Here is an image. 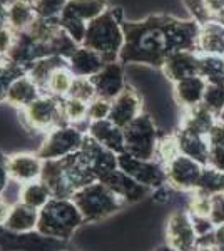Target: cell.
I'll use <instances>...</instances> for the list:
<instances>
[{"instance_id":"obj_1","label":"cell","mask_w":224,"mask_h":251,"mask_svg":"<svg viewBox=\"0 0 224 251\" xmlns=\"http://www.w3.org/2000/svg\"><path fill=\"white\" fill-rule=\"evenodd\" d=\"M199 27L201 24L196 20L171 14H152L141 20L124 19V46L119 62L161 69L171 54L198 52Z\"/></svg>"},{"instance_id":"obj_45","label":"cell","mask_w":224,"mask_h":251,"mask_svg":"<svg viewBox=\"0 0 224 251\" xmlns=\"http://www.w3.org/2000/svg\"><path fill=\"white\" fill-rule=\"evenodd\" d=\"M20 191H22V184H19L10 179V183L7 184V188L3 189V193L0 194V196H2L10 206H14V204L20 203Z\"/></svg>"},{"instance_id":"obj_47","label":"cell","mask_w":224,"mask_h":251,"mask_svg":"<svg viewBox=\"0 0 224 251\" xmlns=\"http://www.w3.org/2000/svg\"><path fill=\"white\" fill-rule=\"evenodd\" d=\"M10 183V173H9V154L0 149V194Z\"/></svg>"},{"instance_id":"obj_22","label":"cell","mask_w":224,"mask_h":251,"mask_svg":"<svg viewBox=\"0 0 224 251\" xmlns=\"http://www.w3.org/2000/svg\"><path fill=\"white\" fill-rule=\"evenodd\" d=\"M82 152L87 156L89 163L92 164L97 179H99L102 174L111 173V171H114V169L119 168L116 152L109 151L107 148L100 146L97 141H94L92 137L87 136V134H85V139H84V144H82Z\"/></svg>"},{"instance_id":"obj_54","label":"cell","mask_w":224,"mask_h":251,"mask_svg":"<svg viewBox=\"0 0 224 251\" xmlns=\"http://www.w3.org/2000/svg\"><path fill=\"white\" fill-rule=\"evenodd\" d=\"M3 60H5V57H2V55H0V64H2Z\"/></svg>"},{"instance_id":"obj_12","label":"cell","mask_w":224,"mask_h":251,"mask_svg":"<svg viewBox=\"0 0 224 251\" xmlns=\"http://www.w3.org/2000/svg\"><path fill=\"white\" fill-rule=\"evenodd\" d=\"M142 112H144V102H142L141 94L137 92L136 87L127 84L124 91L112 100L109 121H112L116 126L124 129V127H127L136 117H139Z\"/></svg>"},{"instance_id":"obj_8","label":"cell","mask_w":224,"mask_h":251,"mask_svg":"<svg viewBox=\"0 0 224 251\" xmlns=\"http://www.w3.org/2000/svg\"><path fill=\"white\" fill-rule=\"evenodd\" d=\"M85 132L77 126H60L47 132L35 152L42 161H57L82 149Z\"/></svg>"},{"instance_id":"obj_44","label":"cell","mask_w":224,"mask_h":251,"mask_svg":"<svg viewBox=\"0 0 224 251\" xmlns=\"http://www.w3.org/2000/svg\"><path fill=\"white\" fill-rule=\"evenodd\" d=\"M213 208H211V220L216 226L224 225V191L213 194Z\"/></svg>"},{"instance_id":"obj_48","label":"cell","mask_w":224,"mask_h":251,"mask_svg":"<svg viewBox=\"0 0 224 251\" xmlns=\"http://www.w3.org/2000/svg\"><path fill=\"white\" fill-rule=\"evenodd\" d=\"M214 246L218 251H224V225L218 226L214 231Z\"/></svg>"},{"instance_id":"obj_34","label":"cell","mask_w":224,"mask_h":251,"mask_svg":"<svg viewBox=\"0 0 224 251\" xmlns=\"http://www.w3.org/2000/svg\"><path fill=\"white\" fill-rule=\"evenodd\" d=\"M87 111H89L87 102H82V100L74 99V97H64L62 99V112L67 124L77 126V127L80 124H87L89 123Z\"/></svg>"},{"instance_id":"obj_5","label":"cell","mask_w":224,"mask_h":251,"mask_svg":"<svg viewBox=\"0 0 224 251\" xmlns=\"http://www.w3.org/2000/svg\"><path fill=\"white\" fill-rule=\"evenodd\" d=\"M71 200L79 208L85 225H96V223L105 221L127 206L100 181L84 186L82 189L74 193Z\"/></svg>"},{"instance_id":"obj_33","label":"cell","mask_w":224,"mask_h":251,"mask_svg":"<svg viewBox=\"0 0 224 251\" xmlns=\"http://www.w3.org/2000/svg\"><path fill=\"white\" fill-rule=\"evenodd\" d=\"M209 159L207 166L224 173V124L218 123L209 134Z\"/></svg>"},{"instance_id":"obj_42","label":"cell","mask_w":224,"mask_h":251,"mask_svg":"<svg viewBox=\"0 0 224 251\" xmlns=\"http://www.w3.org/2000/svg\"><path fill=\"white\" fill-rule=\"evenodd\" d=\"M111 107H112V100H107V99H104V97H96L92 102H89V111H87L89 123H92V121L109 119Z\"/></svg>"},{"instance_id":"obj_38","label":"cell","mask_w":224,"mask_h":251,"mask_svg":"<svg viewBox=\"0 0 224 251\" xmlns=\"http://www.w3.org/2000/svg\"><path fill=\"white\" fill-rule=\"evenodd\" d=\"M202 106L207 111H211L216 117H219L221 111L224 109V82L219 84H207Z\"/></svg>"},{"instance_id":"obj_29","label":"cell","mask_w":224,"mask_h":251,"mask_svg":"<svg viewBox=\"0 0 224 251\" xmlns=\"http://www.w3.org/2000/svg\"><path fill=\"white\" fill-rule=\"evenodd\" d=\"M67 66V60L62 57H46V59H40L37 62L34 64L30 69H28L27 75L34 80L37 86L46 92V86L50 79V75L54 74V71L57 69Z\"/></svg>"},{"instance_id":"obj_19","label":"cell","mask_w":224,"mask_h":251,"mask_svg":"<svg viewBox=\"0 0 224 251\" xmlns=\"http://www.w3.org/2000/svg\"><path fill=\"white\" fill-rule=\"evenodd\" d=\"M105 60L100 54H97L96 50L79 46L75 49V52L67 59V67L75 77H87L92 79L97 72H100V69L105 66Z\"/></svg>"},{"instance_id":"obj_37","label":"cell","mask_w":224,"mask_h":251,"mask_svg":"<svg viewBox=\"0 0 224 251\" xmlns=\"http://www.w3.org/2000/svg\"><path fill=\"white\" fill-rule=\"evenodd\" d=\"M198 189L206 194H209V196L223 193L224 191V173L211 168V166H204V171H202Z\"/></svg>"},{"instance_id":"obj_24","label":"cell","mask_w":224,"mask_h":251,"mask_svg":"<svg viewBox=\"0 0 224 251\" xmlns=\"http://www.w3.org/2000/svg\"><path fill=\"white\" fill-rule=\"evenodd\" d=\"M216 124H218V117L211 111H207L201 104V106H198V107L181 111L177 127L186 129V131L198 132V134L209 136L211 132H213V129L216 127Z\"/></svg>"},{"instance_id":"obj_26","label":"cell","mask_w":224,"mask_h":251,"mask_svg":"<svg viewBox=\"0 0 224 251\" xmlns=\"http://www.w3.org/2000/svg\"><path fill=\"white\" fill-rule=\"evenodd\" d=\"M109 9L107 0H69L64 15H71L79 20L89 24L91 20L97 19Z\"/></svg>"},{"instance_id":"obj_31","label":"cell","mask_w":224,"mask_h":251,"mask_svg":"<svg viewBox=\"0 0 224 251\" xmlns=\"http://www.w3.org/2000/svg\"><path fill=\"white\" fill-rule=\"evenodd\" d=\"M75 75L69 71L67 66L57 69V71H54V74L50 75V79H49L46 92L54 97H59V99H64V97L69 96V91H71Z\"/></svg>"},{"instance_id":"obj_46","label":"cell","mask_w":224,"mask_h":251,"mask_svg":"<svg viewBox=\"0 0 224 251\" xmlns=\"http://www.w3.org/2000/svg\"><path fill=\"white\" fill-rule=\"evenodd\" d=\"M14 40H15V32L10 27L0 29V55L2 57H5L9 54V50L14 46Z\"/></svg>"},{"instance_id":"obj_52","label":"cell","mask_w":224,"mask_h":251,"mask_svg":"<svg viewBox=\"0 0 224 251\" xmlns=\"http://www.w3.org/2000/svg\"><path fill=\"white\" fill-rule=\"evenodd\" d=\"M0 2H2V3H5V5L9 7L12 2H15V0H0Z\"/></svg>"},{"instance_id":"obj_17","label":"cell","mask_w":224,"mask_h":251,"mask_svg":"<svg viewBox=\"0 0 224 251\" xmlns=\"http://www.w3.org/2000/svg\"><path fill=\"white\" fill-rule=\"evenodd\" d=\"M87 136L97 141L100 146L107 148L109 151L116 152L117 156L125 152V141H124V129L116 126L112 121H92L87 126Z\"/></svg>"},{"instance_id":"obj_30","label":"cell","mask_w":224,"mask_h":251,"mask_svg":"<svg viewBox=\"0 0 224 251\" xmlns=\"http://www.w3.org/2000/svg\"><path fill=\"white\" fill-rule=\"evenodd\" d=\"M198 75L204 79L207 84L224 82V57L199 54Z\"/></svg>"},{"instance_id":"obj_25","label":"cell","mask_w":224,"mask_h":251,"mask_svg":"<svg viewBox=\"0 0 224 251\" xmlns=\"http://www.w3.org/2000/svg\"><path fill=\"white\" fill-rule=\"evenodd\" d=\"M44 94V91L37 84L34 82L28 75H22L15 80L9 89V96H7V104L17 107L19 111L30 106L34 100H37L40 96Z\"/></svg>"},{"instance_id":"obj_16","label":"cell","mask_w":224,"mask_h":251,"mask_svg":"<svg viewBox=\"0 0 224 251\" xmlns=\"http://www.w3.org/2000/svg\"><path fill=\"white\" fill-rule=\"evenodd\" d=\"M161 71L171 84L181 82L187 77H194L199 72V52L187 50L171 54L164 60Z\"/></svg>"},{"instance_id":"obj_20","label":"cell","mask_w":224,"mask_h":251,"mask_svg":"<svg viewBox=\"0 0 224 251\" xmlns=\"http://www.w3.org/2000/svg\"><path fill=\"white\" fill-rule=\"evenodd\" d=\"M198 52L204 55L224 57V22L213 19L201 24L198 37Z\"/></svg>"},{"instance_id":"obj_10","label":"cell","mask_w":224,"mask_h":251,"mask_svg":"<svg viewBox=\"0 0 224 251\" xmlns=\"http://www.w3.org/2000/svg\"><path fill=\"white\" fill-rule=\"evenodd\" d=\"M117 164H119L121 171H124L134 181H137L144 188H148L149 191H154V189L168 184L166 183L164 164H161L156 159L142 161L129 156L127 152H122V154L117 156Z\"/></svg>"},{"instance_id":"obj_2","label":"cell","mask_w":224,"mask_h":251,"mask_svg":"<svg viewBox=\"0 0 224 251\" xmlns=\"http://www.w3.org/2000/svg\"><path fill=\"white\" fill-rule=\"evenodd\" d=\"M40 179L47 184L54 198H72L75 191L97 181L96 171L87 156L80 151L57 161H44Z\"/></svg>"},{"instance_id":"obj_50","label":"cell","mask_w":224,"mask_h":251,"mask_svg":"<svg viewBox=\"0 0 224 251\" xmlns=\"http://www.w3.org/2000/svg\"><path fill=\"white\" fill-rule=\"evenodd\" d=\"M9 27V7L0 2V29Z\"/></svg>"},{"instance_id":"obj_3","label":"cell","mask_w":224,"mask_h":251,"mask_svg":"<svg viewBox=\"0 0 224 251\" xmlns=\"http://www.w3.org/2000/svg\"><path fill=\"white\" fill-rule=\"evenodd\" d=\"M122 22L124 14L121 7H109L102 15L89 22L82 46L100 54L107 64L119 60L124 46Z\"/></svg>"},{"instance_id":"obj_43","label":"cell","mask_w":224,"mask_h":251,"mask_svg":"<svg viewBox=\"0 0 224 251\" xmlns=\"http://www.w3.org/2000/svg\"><path fill=\"white\" fill-rule=\"evenodd\" d=\"M182 5L189 10L191 19L196 20L198 24H204L207 20H213L209 9L206 5V0H181Z\"/></svg>"},{"instance_id":"obj_35","label":"cell","mask_w":224,"mask_h":251,"mask_svg":"<svg viewBox=\"0 0 224 251\" xmlns=\"http://www.w3.org/2000/svg\"><path fill=\"white\" fill-rule=\"evenodd\" d=\"M27 71L15 64L9 62V60H3L0 64V104H5L7 102V96H9V89L12 84L15 82L19 77L25 75Z\"/></svg>"},{"instance_id":"obj_28","label":"cell","mask_w":224,"mask_h":251,"mask_svg":"<svg viewBox=\"0 0 224 251\" xmlns=\"http://www.w3.org/2000/svg\"><path fill=\"white\" fill-rule=\"evenodd\" d=\"M52 193L47 188V184L42 179L34 181V183H28L22 186V191H20V203L30 206L34 209H42L49 201L52 200Z\"/></svg>"},{"instance_id":"obj_14","label":"cell","mask_w":224,"mask_h":251,"mask_svg":"<svg viewBox=\"0 0 224 251\" xmlns=\"http://www.w3.org/2000/svg\"><path fill=\"white\" fill-rule=\"evenodd\" d=\"M96 87L97 97H104L107 100H114L127 86L125 80V66L119 60L109 62L91 79Z\"/></svg>"},{"instance_id":"obj_4","label":"cell","mask_w":224,"mask_h":251,"mask_svg":"<svg viewBox=\"0 0 224 251\" xmlns=\"http://www.w3.org/2000/svg\"><path fill=\"white\" fill-rule=\"evenodd\" d=\"M85 225L71 198H52L39 211L37 233L52 241H69Z\"/></svg>"},{"instance_id":"obj_32","label":"cell","mask_w":224,"mask_h":251,"mask_svg":"<svg viewBox=\"0 0 224 251\" xmlns=\"http://www.w3.org/2000/svg\"><path fill=\"white\" fill-rule=\"evenodd\" d=\"M177 156H181V148H179L176 129H174V131L162 132L157 141L156 161H159L161 164H168L173 159H176Z\"/></svg>"},{"instance_id":"obj_51","label":"cell","mask_w":224,"mask_h":251,"mask_svg":"<svg viewBox=\"0 0 224 251\" xmlns=\"http://www.w3.org/2000/svg\"><path fill=\"white\" fill-rule=\"evenodd\" d=\"M218 123L224 124V109H223V111H221V114H219V117H218Z\"/></svg>"},{"instance_id":"obj_18","label":"cell","mask_w":224,"mask_h":251,"mask_svg":"<svg viewBox=\"0 0 224 251\" xmlns=\"http://www.w3.org/2000/svg\"><path fill=\"white\" fill-rule=\"evenodd\" d=\"M207 82L199 75L194 77H187L181 82L173 84V99L181 111H187V109L198 107L202 104L204 99Z\"/></svg>"},{"instance_id":"obj_49","label":"cell","mask_w":224,"mask_h":251,"mask_svg":"<svg viewBox=\"0 0 224 251\" xmlns=\"http://www.w3.org/2000/svg\"><path fill=\"white\" fill-rule=\"evenodd\" d=\"M10 208L12 206L0 196V228H3V225H5L7 216H9V213H10Z\"/></svg>"},{"instance_id":"obj_15","label":"cell","mask_w":224,"mask_h":251,"mask_svg":"<svg viewBox=\"0 0 224 251\" xmlns=\"http://www.w3.org/2000/svg\"><path fill=\"white\" fill-rule=\"evenodd\" d=\"M44 161L37 152L17 151L9 154V173L10 179L19 184H28L42 177Z\"/></svg>"},{"instance_id":"obj_40","label":"cell","mask_w":224,"mask_h":251,"mask_svg":"<svg viewBox=\"0 0 224 251\" xmlns=\"http://www.w3.org/2000/svg\"><path fill=\"white\" fill-rule=\"evenodd\" d=\"M69 0H34V9L37 17L42 19H59L66 10Z\"/></svg>"},{"instance_id":"obj_6","label":"cell","mask_w":224,"mask_h":251,"mask_svg":"<svg viewBox=\"0 0 224 251\" xmlns=\"http://www.w3.org/2000/svg\"><path fill=\"white\" fill-rule=\"evenodd\" d=\"M159 136L161 134L156 119L148 112H142L127 127H124L125 152L142 161L156 159Z\"/></svg>"},{"instance_id":"obj_9","label":"cell","mask_w":224,"mask_h":251,"mask_svg":"<svg viewBox=\"0 0 224 251\" xmlns=\"http://www.w3.org/2000/svg\"><path fill=\"white\" fill-rule=\"evenodd\" d=\"M166 245L174 251H196L198 234L194 229L193 216L186 208H176L166 218L164 226Z\"/></svg>"},{"instance_id":"obj_39","label":"cell","mask_w":224,"mask_h":251,"mask_svg":"<svg viewBox=\"0 0 224 251\" xmlns=\"http://www.w3.org/2000/svg\"><path fill=\"white\" fill-rule=\"evenodd\" d=\"M59 25L66 34L74 40L75 44L82 46L84 39H85V32H87V25L84 20H79L75 17H71V15H60L59 17Z\"/></svg>"},{"instance_id":"obj_23","label":"cell","mask_w":224,"mask_h":251,"mask_svg":"<svg viewBox=\"0 0 224 251\" xmlns=\"http://www.w3.org/2000/svg\"><path fill=\"white\" fill-rule=\"evenodd\" d=\"M176 134L179 139V148H181V154L187 156L191 159L198 161L202 166H207L209 159V136L198 134L193 131H186V129L176 127Z\"/></svg>"},{"instance_id":"obj_53","label":"cell","mask_w":224,"mask_h":251,"mask_svg":"<svg viewBox=\"0 0 224 251\" xmlns=\"http://www.w3.org/2000/svg\"><path fill=\"white\" fill-rule=\"evenodd\" d=\"M57 251H79V250H71V248H62V250H57Z\"/></svg>"},{"instance_id":"obj_11","label":"cell","mask_w":224,"mask_h":251,"mask_svg":"<svg viewBox=\"0 0 224 251\" xmlns=\"http://www.w3.org/2000/svg\"><path fill=\"white\" fill-rule=\"evenodd\" d=\"M166 183L177 193H193L199 188L204 166L187 156H177L171 163L164 164Z\"/></svg>"},{"instance_id":"obj_36","label":"cell","mask_w":224,"mask_h":251,"mask_svg":"<svg viewBox=\"0 0 224 251\" xmlns=\"http://www.w3.org/2000/svg\"><path fill=\"white\" fill-rule=\"evenodd\" d=\"M211 208H213V200H211L209 194L199 191V189L187 194L186 209L189 211L191 216L211 218Z\"/></svg>"},{"instance_id":"obj_21","label":"cell","mask_w":224,"mask_h":251,"mask_svg":"<svg viewBox=\"0 0 224 251\" xmlns=\"http://www.w3.org/2000/svg\"><path fill=\"white\" fill-rule=\"evenodd\" d=\"M37 225L39 209H34L24 203H17L10 208L3 229L12 234H30L37 233Z\"/></svg>"},{"instance_id":"obj_27","label":"cell","mask_w":224,"mask_h":251,"mask_svg":"<svg viewBox=\"0 0 224 251\" xmlns=\"http://www.w3.org/2000/svg\"><path fill=\"white\" fill-rule=\"evenodd\" d=\"M37 19L34 0H15L9 5V27L14 32H22Z\"/></svg>"},{"instance_id":"obj_13","label":"cell","mask_w":224,"mask_h":251,"mask_svg":"<svg viewBox=\"0 0 224 251\" xmlns=\"http://www.w3.org/2000/svg\"><path fill=\"white\" fill-rule=\"evenodd\" d=\"M97 181H100L102 184L107 186L109 189L117 194L125 204H136L139 201L144 200L150 191L148 188H144L137 181H134L131 176H127L124 171H121L119 168L114 169L111 173H105L99 177Z\"/></svg>"},{"instance_id":"obj_41","label":"cell","mask_w":224,"mask_h":251,"mask_svg":"<svg viewBox=\"0 0 224 251\" xmlns=\"http://www.w3.org/2000/svg\"><path fill=\"white\" fill-rule=\"evenodd\" d=\"M67 97H74V99H79L82 102H92L97 97L96 87H94L92 80L87 77H75L74 82H72V87L69 91Z\"/></svg>"},{"instance_id":"obj_7","label":"cell","mask_w":224,"mask_h":251,"mask_svg":"<svg viewBox=\"0 0 224 251\" xmlns=\"http://www.w3.org/2000/svg\"><path fill=\"white\" fill-rule=\"evenodd\" d=\"M20 119L28 131L44 132V134L60 126H67L62 112V99L47 94V92H44L28 107L22 109Z\"/></svg>"}]
</instances>
